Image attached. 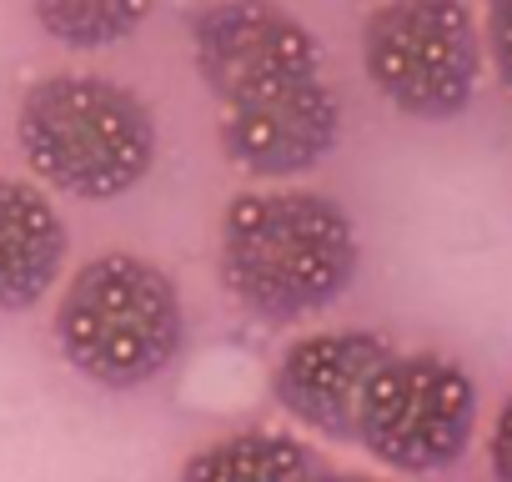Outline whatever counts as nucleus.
<instances>
[{
  "label": "nucleus",
  "instance_id": "obj_12",
  "mask_svg": "<svg viewBox=\"0 0 512 482\" xmlns=\"http://www.w3.org/2000/svg\"><path fill=\"white\" fill-rule=\"evenodd\" d=\"M487 46H492V66L512 96V0H487Z\"/></svg>",
  "mask_w": 512,
  "mask_h": 482
},
{
  "label": "nucleus",
  "instance_id": "obj_9",
  "mask_svg": "<svg viewBox=\"0 0 512 482\" xmlns=\"http://www.w3.org/2000/svg\"><path fill=\"white\" fill-rule=\"evenodd\" d=\"M66 267V221L36 181L0 176V312L36 307Z\"/></svg>",
  "mask_w": 512,
  "mask_h": 482
},
{
  "label": "nucleus",
  "instance_id": "obj_4",
  "mask_svg": "<svg viewBox=\"0 0 512 482\" xmlns=\"http://www.w3.org/2000/svg\"><path fill=\"white\" fill-rule=\"evenodd\" d=\"M367 81L417 121L467 111L482 76V36L462 0H382L362 26Z\"/></svg>",
  "mask_w": 512,
  "mask_h": 482
},
{
  "label": "nucleus",
  "instance_id": "obj_5",
  "mask_svg": "<svg viewBox=\"0 0 512 482\" xmlns=\"http://www.w3.org/2000/svg\"><path fill=\"white\" fill-rule=\"evenodd\" d=\"M477 422L472 377L437 352H392L357 407V442L397 472L452 467Z\"/></svg>",
  "mask_w": 512,
  "mask_h": 482
},
{
  "label": "nucleus",
  "instance_id": "obj_13",
  "mask_svg": "<svg viewBox=\"0 0 512 482\" xmlns=\"http://www.w3.org/2000/svg\"><path fill=\"white\" fill-rule=\"evenodd\" d=\"M487 457H492V472H497V482H512V397L502 402V412H497V422H492Z\"/></svg>",
  "mask_w": 512,
  "mask_h": 482
},
{
  "label": "nucleus",
  "instance_id": "obj_1",
  "mask_svg": "<svg viewBox=\"0 0 512 482\" xmlns=\"http://www.w3.org/2000/svg\"><path fill=\"white\" fill-rule=\"evenodd\" d=\"M357 262V226L322 191H241L221 211V287L262 322L327 312L352 287Z\"/></svg>",
  "mask_w": 512,
  "mask_h": 482
},
{
  "label": "nucleus",
  "instance_id": "obj_11",
  "mask_svg": "<svg viewBox=\"0 0 512 482\" xmlns=\"http://www.w3.org/2000/svg\"><path fill=\"white\" fill-rule=\"evenodd\" d=\"M31 16L51 41L71 51H101L141 31L151 0H31Z\"/></svg>",
  "mask_w": 512,
  "mask_h": 482
},
{
  "label": "nucleus",
  "instance_id": "obj_6",
  "mask_svg": "<svg viewBox=\"0 0 512 482\" xmlns=\"http://www.w3.org/2000/svg\"><path fill=\"white\" fill-rule=\"evenodd\" d=\"M191 66L221 106H236L322 76V46L272 0H216L191 21Z\"/></svg>",
  "mask_w": 512,
  "mask_h": 482
},
{
  "label": "nucleus",
  "instance_id": "obj_14",
  "mask_svg": "<svg viewBox=\"0 0 512 482\" xmlns=\"http://www.w3.org/2000/svg\"><path fill=\"white\" fill-rule=\"evenodd\" d=\"M317 482H382V477H367V472H332V467H327Z\"/></svg>",
  "mask_w": 512,
  "mask_h": 482
},
{
  "label": "nucleus",
  "instance_id": "obj_3",
  "mask_svg": "<svg viewBox=\"0 0 512 482\" xmlns=\"http://www.w3.org/2000/svg\"><path fill=\"white\" fill-rule=\"evenodd\" d=\"M186 342V312L171 272L146 257L106 252L86 262L56 307L61 357L96 387L131 392L156 382Z\"/></svg>",
  "mask_w": 512,
  "mask_h": 482
},
{
  "label": "nucleus",
  "instance_id": "obj_8",
  "mask_svg": "<svg viewBox=\"0 0 512 482\" xmlns=\"http://www.w3.org/2000/svg\"><path fill=\"white\" fill-rule=\"evenodd\" d=\"M392 357L382 332H307L272 367V397L307 432L357 442V407L372 372Z\"/></svg>",
  "mask_w": 512,
  "mask_h": 482
},
{
  "label": "nucleus",
  "instance_id": "obj_7",
  "mask_svg": "<svg viewBox=\"0 0 512 482\" xmlns=\"http://www.w3.org/2000/svg\"><path fill=\"white\" fill-rule=\"evenodd\" d=\"M337 136H342V101L322 76L236 101L221 111L216 126L221 156L262 181H287L312 171L317 161L332 156Z\"/></svg>",
  "mask_w": 512,
  "mask_h": 482
},
{
  "label": "nucleus",
  "instance_id": "obj_10",
  "mask_svg": "<svg viewBox=\"0 0 512 482\" xmlns=\"http://www.w3.org/2000/svg\"><path fill=\"white\" fill-rule=\"evenodd\" d=\"M327 472V462L292 432H272V427H246V432H226L206 447H196L176 482H317Z\"/></svg>",
  "mask_w": 512,
  "mask_h": 482
},
{
  "label": "nucleus",
  "instance_id": "obj_2",
  "mask_svg": "<svg viewBox=\"0 0 512 482\" xmlns=\"http://www.w3.org/2000/svg\"><path fill=\"white\" fill-rule=\"evenodd\" d=\"M26 166L76 201H116L156 166V121L146 101L91 71H56L26 86L16 111Z\"/></svg>",
  "mask_w": 512,
  "mask_h": 482
}]
</instances>
